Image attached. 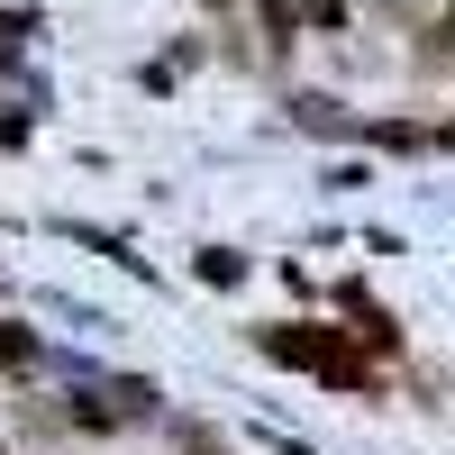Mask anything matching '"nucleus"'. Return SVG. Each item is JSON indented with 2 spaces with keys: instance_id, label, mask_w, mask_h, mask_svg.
<instances>
[{
  "instance_id": "obj_1",
  "label": "nucleus",
  "mask_w": 455,
  "mask_h": 455,
  "mask_svg": "<svg viewBox=\"0 0 455 455\" xmlns=\"http://www.w3.org/2000/svg\"><path fill=\"white\" fill-rule=\"evenodd\" d=\"M328 347H337L328 328H274L264 337V355H283V364H328Z\"/></svg>"
},
{
  "instance_id": "obj_2",
  "label": "nucleus",
  "mask_w": 455,
  "mask_h": 455,
  "mask_svg": "<svg viewBox=\"0 0 455 455\" xmlns=\"http://www.w3.org/2000/svg\"><path fill=\"white\" fill-rule=\"evenodd\" d=\"M291 109H300V128H319V137H355V119L337 100H291Z\"/></svg>"
},
{
  "instance_id": "obj_3",
  "label": "nucleus",
  "mask_w": 455,
  "mask_h": 455,
  "mask_svg": "<svg viewBox=\"0 0 455 455\" xmlns=\"http://www.w3.org/2000/svg\"><path fill=\"white\" fill-rule=\"evenodd\" d=\"M19 364H36V337H28V328H10V319H0V373H19Z\"/></svg>"
},
{
  "instance_id": "obj_4",
  "label": "nucleus",
  "mask_w": 455,
  "mask_h": 455,
  "mask_svg": "<svg viewBox=\"0 0 455 455\" xmlns=\"http://www.w3.org/2000/svg\"><path fill=\"white\" fill-rule=\"evenodd\" d=\"M237 274H246V255H228V246H210V255H201V283H219V291H228Z\"/></svg>"
},
{
  "instance_id": "obj_5",
  "label": "nucleus",
  "mask_w": 455,
  "mask_h": 455,
  "mask_svg": "<svg viewBox=\"0 0 455 455\" xmlns=\"http://www.w3.org/2000/svg\"><path fill=\"white\" fill-rule=\"evenodd\" d=\"M28 36H36L28 19H0V73H10V64H19V46H28Z\"/></svg>"
},
{
  "instance_id": "obj_6",
  "label": "nucleus",
  "mask_w": 455,
  "mask_h": 455,
  "mask_svg": "<svg viewBox=\"0 0 455 455\" xmlns=\"http://www.w3.org/2000/svg\"><path fill=\"white\" fill-rule=\"evenodd\" d=\"M310 10V28H347V0H300Z\"/></svg>"
},
{
  "instance_id": "obj_7",
  "label": "nucleus",
  "mask_w": 455,
  "mask_h": 455,
  "mask_svg": "<svg viewBox=\"0 0 455 455\" xmlns=\"http://www.w3.org/2000/svg\"><path fill=\"white\" fill-rule=\"evenodd\" d=\"M192 455H228V446H210V437H201V446H192Z\"/></svg>"
},
{
  "instance_id": "obj_8",
  "label": "nucleus",
  "mask_w": 455,
  "mask_h": 455,
  "mask_svg": "<svg viewBox=\"0 0 455 455\" xmlns=\"http://www.w3.org/2000/svg\"><path fill=\"white\" fill-rule=\"evenodd\" d=\"M446 36H455V0H446Z\"/></svg>"
},
{
  "instance_id": "obj_9",
  "label": "nucleus",
  "mask_w": 455,
  "mask_h": 455,
  "mask_svg": "<svg viewBox=\"0 0 455 455\" xmlns=\"http://www.w3.org/2000/svg\"><path fill=\"white\" fill-rule=\"evenodd\" d=\"M446 146H455V128H446Z\"/></svg>"
}]
</instances>
